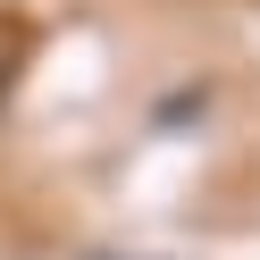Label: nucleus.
Segmentation results:
<instances>
[{
    "label": "nucleus",
    "instance_id": "obj_1",
    "mask_svg": "<svg viewBox=\"0 0 260 260\" xmlns=\"http://www.w3.org/2000/svg\"><path fill=\"white\" fill-rule=\"evenodd\" d=\"M0 92H9V68H0Z\"/></svg>",
    "mask_w": 260,
    "mask_h": 260
}]
</instances>
